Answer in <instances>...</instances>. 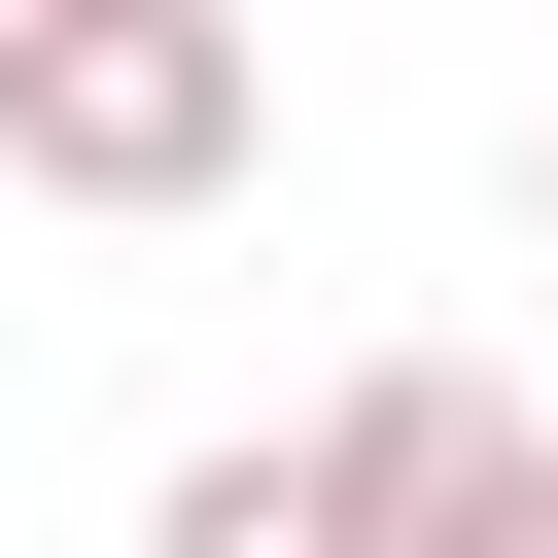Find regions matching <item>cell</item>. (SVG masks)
<instances>
[{
  "instance_id": "obj_1",
  "label": "cell",
  "mask_w": 558,
  "mask_h": 558,
  "mask_svg": "<svg viewBox=\"0 0 558 558\" xmlns=\"http://www.w3.org/2000/svg\"><path fill=\"white\" fill-rule=\"evenodd\" d=\"M244 140H279L244 0H0V174L35 209H209Z\"/></svg>"
},
{
  "instance_id": "obj_2",
  "label": "cell",
  "mask_w": 558,
  "mask_h": 558,
  "mask_svg": "<svg viewBox=\"0 0 558 558\" xmlns=\"http://www.w3.org/2000/svg\"><path fill=\"white\" fill-rule=\"evenodd\" d=\"M279 488H314V558H488V523H523L558 453H523V418H488L453 349H384V384H349V418H314Z\"/></svg>"
},
{
  "instance_id": "obj_3",
  "label": "cell",
  "mask_w": 558,
  "mask_h": 558,
  "mask_svg": "<svg viewBox=\"0 0 558 558\" xmlns=\"http://www.w3.org/2000/svg\"><path fill=\"white\" fill-rule=\"evenodd\" d=\"M140 558H314V488H279V453H174V488H140Z\"/></svg>"
},
{
  "instance_id": "obj_4",
  "label": "cell",
  "mask_w": 558,
  "mask_h": 558,
  "mask_svg": "<svg viewBox=\"0 0 558 558\" xmlns=\"http://www.w3.org/2000/svg\"><path fill=\"white\" fill-rule=\"evenodd\" d=\"M523 244H558V140H523Z\"/></svg>"
},
{
  "instance_id": "obj_5",
  "label": "cell",
  "mask_w": 558,
  "mask_h": 558,
  "mask_svg": "<svg viewBox=\"0 0 558 558\" xmlns=\"http://www.w3.org/2000/svg\"><path fill=\"white\" fill-rule=\"evenodd\" d=\"M488 558H558V488H523V523H488Z\"/></svg>"
}]
</instances>
